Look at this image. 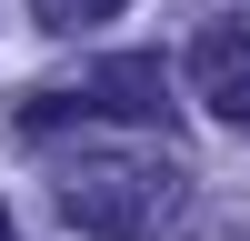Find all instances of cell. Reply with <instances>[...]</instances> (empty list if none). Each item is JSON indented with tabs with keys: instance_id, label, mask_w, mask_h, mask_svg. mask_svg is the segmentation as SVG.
I'll use <instances>...</instances> for the list:
<instances>
[{
	"instance_id": "obj_1",
	"label": "cell",
	"mask_w": 250,
	"mask_h": 241,
	"mask_svg": "<svg viewBox=\"0 0 250 241\" xmlns=\"http://www.w3.org/2000/svg\"><path fill=\"white\" fill-rule=\"evenodd\" d=\"M170 201H180V171L170 161H70L60 171V221L90 241H150L170 231Z\"/></svg>"
},
{
	"instance_id": "obj_2",
	"label": "cell",
	"mask_w": 250,
	"mask_h": 241,
	"mask_svg": "<svg viewBox=\"0 0 250 241\" xmlns=\"http://www.w3.org/2000/svg\"><path fill=\"white\" fill-rule=\"evenodd\" d=\"M190 80H200V100H210V120H240L250 131V20L190 30Z\"/></svg>"
},
{
	"instance_id": "obj_3",
	"label": "cell",
	"mask_w": 250,
	"mask_h": 241,
	"mask_svg": "<svg viewBox=\"0 0 250 241\" xmlns=\"http://www.w3.org/2000/svg\"><path fill=\"white\" fill-rule=\"evenodd\" d=\"M80 100L90 111H120V120H160L170 111V80H160V60H100Z\"/></svg>"
},
{
	"instance_id": "obj_4",
	"label": "cell",
	"mask_w": 250,
	"mask_h": 241,
	"mask_svg": "<svg viewBox=\"0 0 250 241\" xmlns=\"http://www.w3.org/2000/svg\"><path fill=\"white\" fill-rule=\"evenodd\" d=\"M120 10H130V0H30V20L60 30V40H70V30H100V20H120Z\"/></svg>"
},
{
	"instance_id": "obj_5",
	"label": "cell",
	"mask_w": 250,
	"mask_h": 241,
	"mask_svg": "<svg viewBox=\"0 0 250 241\" xmlns=\"http://www.w3.org/2000/svg\"><path fill=\"white\" fill-rule=\"evenodd\" d=\"M0 241H20V231H10V211H0Z\"/></svg>"
}]
</instances>
